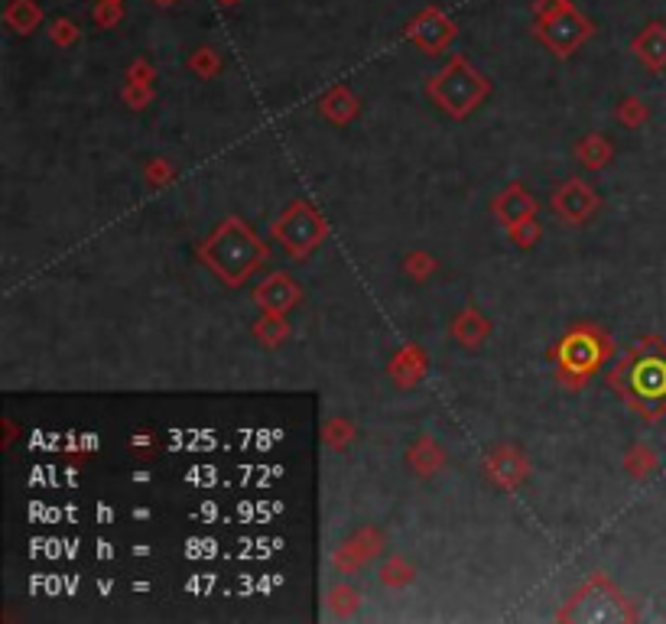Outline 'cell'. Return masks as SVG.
Instances as JSON below:
<instances>
[{
  "mask_svg": "<svg viewBox=\"0 0 666 624\" xmlns=\"http://www.w3.org/2000/svg\"><path fill=\"white\" fill-rule=\"evenodd\" d=\"M410 33H413V39H420L426 49H439L446 39H452V23L442 17V13L426 10L423 17L410 26Z\"/></svg>",
  "mask_w": 666,
  "mask_h": 624,
  "instance_id": "cell-1",
  "label": "cell"
},
{
  "mask_svg": "<svg viewBox=\"0 0 666 624\" xmlns=\"http://www.w3.org/2000/svg\"><path fill=\"white\" fill-rule=\"evenodd\" d=\"M7 20L17 26L20 33H30L33 26L39 23V7L33 4V0H13L10 10H7Z\"/></svg>",
  "mask_w": 666,
  "mask_h": 624,
  "instance_id": "cell-2",
  "label": "cell"
},
{
  "mask_svg": "<svg viewBox=\"0 0 666 624\" xmlns=\"http://www.w3.org/2000/svg\"><path fill=\"white\" fill-rule=\"evenodd\" d=\"M117 17H121V7H117V0H104V4L95 10V20H98L101 26L117 23Z\"/></svg>",
  "mask_w": 666,
  "mask_h": 624,
  "instance_id": "cell-3",
  "label": "cell"
},
{
  "mask_svg": "<svg viewBox=\"0 0 666 624\" xmlns=\"http://www.w3.org/2000/svg\"><path fill=\"white\" fill-rule=\"evenodd\" d=\"M52 36H56L59 43H69V39H75V26L69 20H59L56 30H52Z\"/></svg>",
  "mask_w": 666,
  "mask_h": 624,
  "instance_id": "cell-4",
  "label": "cell"
},
{
  "mask_svg": "<svg viewBox=\"0 0 666 624\" xmlns=\"http://www.w3.org/2000/svg\"><path fill=\"white\" fill-rule=\"evenodd\" d=\"M221 4H225V7H231V4H238V0H221Z\"/></svg>",
  "mask_w": 666,
  "mask_h": 624,
  "instance_id": "cell-5",
  "label": "cell"
},
{
  "mask_svg": "<svg viewBox=\"0 0 666 624\" xmlns=\"http://www.w3.org/2000/svg\"><path fill=\"white\" fill-rule=\"evenodd\" d=\"M156 4H163V7H169V4H173V0H156Z\"/></svg>",
  "mask_w": 666,
  "mask_h": 624,
  "instance_id": "cell-6",
  "label": "cell"
}]
</instances>
